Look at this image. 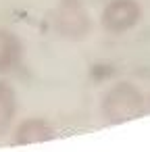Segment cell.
I'll list each match as a JSON object with an SVG mask.
<instances>
[{"label":"cell","mask_w":150,"mask_h":152,"mask_svg":"<svg viewBox=\"0 0 150 152\" xmlns=\"http://www.w3.org/2000/svg\"><path fill=\"white\" fill-rule=\"evenodd\" d=\"M146 100L140 88L131 81H119L113 88H108L100 100V113L106 123L119 125L127 123L144 113Z\"/></svg>","instance_id":"6da1fadb"},{"label":"cell","mask_w":150,"mask_h":152,"mask_svg":"<svg viewBox=\"0 0 150 152\" xmlns=\"http://www.w3.org/2000/svg\"><path fill=\"white\" fill-rule=\"evenodd\" d=\"M54 137H56V129L52 127V123L46 119H40V117L23 119L13 131V144H17V146L42 144V142H50Z\"/></svg>","instance_id":"277c9868"},{"label":"cell","mask_w":150,"mask_h":152,"mask_svg":"<svg viewBox=\"0 0 150 152\" xmlns=\"http://www.w3.org/2000/svg\"><path fill=\"white\" fill-rule=\"evenodd\" d=\"M15 115H17V92L7 79H0V135H4L13 127Z\"/></svg>","instance_id":"8992f818"},{"label":"cell","mask_w":150,"mask_h":152,"mask_svg":"<svg viewBox=\"0 0 150 152\" xmlns=\"http://www.w3.org/2000/svg\"><path fill=\"white\" fill-rule=\"evenodd\" d=\"M52 27L61 38L79 42L92 31V19L81 0H59L52 11Z\"/></svg>","instance_id":"7a4b0ae2"},{"label":"cell","mask_w":150,"mask_h":152,"mask_svg":"<svg viewBox=\"0 0 150 152\" xmlns=\"http://www.w3.org/2000/svg\"><path fill=\"white\" fill-rule=\"evenodd\" d=\"M142 19V4L138 0H108L102 9L100 23L110 34H125Z\"/></svg>","instance_id":"3957f363"},{"label":"cell","mask_w":150,"mask_h":152,"mask_svg":"<svg viewBox=\"0 0 150 152\" xmlns=\"http://www.w3.org/2000/svg\"><path fill=\"white\" fill-rule=\"evenodd\" d=\"M23 58L21 38L9 29H0V73H9L19 67Z\"/></svg>","instance_id":"5b68a950"},{"label":"cell","mask_w":150,"mask_h":152,"mask_svg":"<svg viewBox=\"0 0 150 152\" xmlns=\"http://www.w3.org/2000/svg\"><path fill=\"white\" fill-rule=\"evenodd\" d=\"M148 106H150V98H148Z\"/></svg>","instance_id":"52a82bcc"}]
</instances>
